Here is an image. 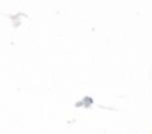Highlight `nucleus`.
<instances>
[{"label": "nucleus", "instance_id": "obj_1", "mask_svg": "<svg viewBox=\"0 0 152 134\" xmlns=\"http://www.w3.org/2000/svg\"><path fill=\"white\" fill-rule=\"evenodd\" d=\"M93 103H94V100H93V97H90V95H87V97H84L81 101H78L76 103V107H91L93 106Z\"/></svg>", "mask_w": 152, "mask_h": 134}]
</instances>
